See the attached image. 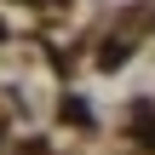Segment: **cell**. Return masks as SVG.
Segmentation results:
<instances>
[{
    "label": "cell",
    "instance_id": "6da1fadb",
    "mask_svg": "<svg viewBox=\"0 0 155 155\" xmlns=\"http://www.w3.org/2000/svg\"><path fill=\"white\" fill-rule=\"evenodd\" d=\"M63 121H69V127H86L92 115H86V104H81V98H63Z\"/></svg>",
    "mask_w": 155,
    "mask_h": 155
},
{
    "label": "cell",
    "instance_id": "7a4b0ae2",
    "mask_svg": "<svg viewBox=\"0 0 155 155\" xmlns=\"http://www.w3.org/2000/svg\"><path fill=\"white\" fill-rule=\"evenodd\" d=\"M115 63H127V46H121V40H109V46H104V69H115Z\"/></svg>",
    "mask_w": 155,
    "mask_h": 155
}]
</instances>
